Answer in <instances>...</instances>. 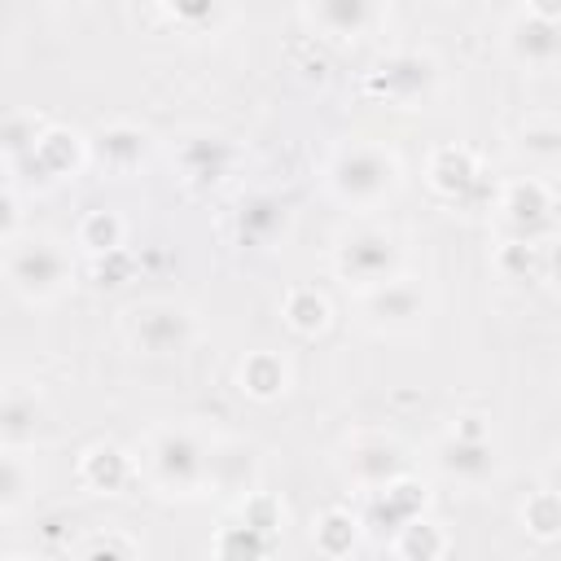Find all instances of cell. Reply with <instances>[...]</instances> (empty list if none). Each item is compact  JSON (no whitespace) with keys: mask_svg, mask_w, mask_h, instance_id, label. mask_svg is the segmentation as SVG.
Masks as SVG:
<instances>
[{"mask_svg":"<svg viewBox=\"0 0 561 561\" xmlns=\"http://www.w3.org/2000/svg\"><path fill=\"white\" fill-rule=\"evenodd\" d=\"M66 272L70 263L53 241H22V245L9 241L4 276L22 298H53L66 285Z\"/></svg>","mask_w":561,"mask_h":561,"instance_id":"1","label":"cell"},{"mask_svg":"<svg viewBox=\"0 0 561 561\" xmlns=\"http://www.w3.org/2000/svg\"><path fill=\"white\" fill-rule=\"evenodd\" d=\"M329 180H333V193L346 202H377L394 184V158L381 153L377 145H355L337 153Z\"/></svg>","mask_w":561,"mask_h":561,"instance_id":"2","label":"cell"},{"mask_svg":"<svg viewBox=\"0 0 561 561\" xmlns=\"http://www.w3.org/2000/svg\"><path fill=\"white\" fill-rule=\"evenodd\" d=\"M127 333H131V342H136L145 355H171V351H184L193 324H188V316H184L180 307H171V302H145V307L131 311Z\"/></svg>","mask_w":561,"mask_h":561,"instance_id":"3","label":"cell"},{"mask_svg":"<svg viewBox=\"0 0 561 561\" xmlns=\"http://www.w3.org/2000/svg\"><path fill=\"white\" fill-rule=\"evenodd\" d=\"M337 272L359 280V285H386L390 272H394V241L386 232H377V228L351 232L337 245Z\"/></svg>","mask_w":561,"mask_h":561,"instance_id":"4","label":"cell"},{"mask_svg":"<svg viewBox=\"0 0 561 561\" xmlns=\"http://www.w3.org/2000/svg\"><path fill=\"white\" fill-rule=\"evenodd\" d=\"M149 465H153L158 482L162 486H175V491L197 486L206 478V469H210V460L202 456V447L188 434H175V430L171 434H158V443L149 451Z\"/></svg>","mask_w":561,"mask_h":561,"instance_id":"5","label":"cell"},{"mask_svg":"<svg viewBox=\"0 0 561 561\" xmlns=\"http://www.w3.org/2000/svg\"><path fill=\"white\" fill-rule=\"evenodd\" d=\"M508 44H513V53L522 57V61H552L557 53H561V31L552 26V9H530V13H522L517 22H513V35H508Z\"/></svg>","mask_w":561,"mask_h":561,"instance_id":"6","label":"cell"},{"mask_svg":"<svg viewBox=\"0 0 561 561\" xmlns=\"http://www.w3.org/2000/svg\"><path fill=\"white\" fill-rule=\"evenodd\" d=\"M443 465L451 469V473H460V478H469V482H482L486 473H491V447H486V438H482V430H465V434H456L447 447H443Z\"/></svg>","mask_w":561,"mask_h":561,"instance_id":"7","label":"cell"},{"mask_svg":"<svg viewBox=\"0 0 561 561\" xmlns=\"http://www.w3.org/2000/svg\"><path fill=\"white\" fill-rule=\"evenodd\" d=\"M351 469H355L364 482H373V486H390V482L399 478V469H403V456H399V447H390V443H364V447H355Z\"/></svg>","mask_w":561,"mask_h":561,"instance_id":"8","label":"cell"},{"mask_svg":"<svg viewBox=\"0 0 561 561\" xmlns=\"http://www.w3.org/2000/svg\"><path fill=\"white\" fill-rule=\"evenodd\" d=\"M504 210H508V219H513V228H517V232H530V228L552 210V202H548V188H543V184L522 180V184H513V188H508Z\"/></svg>","mask_w":561,"mask_h":561,"instance_id":"9","label":"cell"},{"mask_svg":"<svg viewBox=\"0 0 561 561\" xmlns=\"http://www.w3.org/2000/svg\"><path fill=\"white\" fill-rule=\"evenodd\" d=\"M228 145L219 140V136H193L188 145H184V171L193 175V180H219L224 175V167H228Z\"/></svg>","mask_w":561,"mask_h":561,"instance_id":"10","label":"cell"},{"mask_svg":"<svg viewBox=\"0 0 561 561\" xmlns=\"http://www.w3.org/2000/svg\"><path fill=\"white\" fill-rule=\"evenodd\" d=\"M96 153H101L110 167L127 171L131 162H140V153H145V136H140L136 127H127V123L101 127V136H96Z\"/></svg>","mask_w":561,"mask_h":561,"instance_id":"11","label":"cell"},{"mask_svg":"<svg viewBox=\"0 0 561 561\" xmlns=\"http://www.w3.org/2000/svg\"><path fill=\"white\" fill-rule=\"evenodd\" d=\"M373 316H377V320H390V324L412 320V316H421V298H416L412 285L386 280V285H377V294H373Z\"/></svg>","mask_w":561,"mask_h":561,"instance_id":"12","label":"cell"},{"mask_svg":"<svg viewBox=\"0 0 561 561\" xmlns=\"http://www.w3.org/2000/svg\"><path fill=\"white\" fill-rule=\"evenodd\" d=\"M127 478V460L118 447H92L83 456V482L96 486V491H118Z\"/></svg>","mask_w":561,"mask_h":561,"instance_id":"13","label":"cell"},{"mask_svg":"<svg viewBox=\"0 0 561 561\" xmlns=\"http://www.w3.org/2000/svg\"><path fill=\"white\" fill-rule=\"evenodd\" d=\"M280 224H285V206L272 202V197H254L250 206H241V219H237L245 241H267Z\"/></svg>","mask_w":561,"mask_h":561,"instance_id":"14","label":"cell"},{"mask_svg":"<svg viewBox=\"0 0 561 561\" xmlns=\"http://www.w3.org/2000/svg\"><path fill=\"white\" fill-rule=\"evenodd\" d=\"M75 136L66 131H44L39 145L31 149V162H44V175H66L75 167Z\"/></svg>","mask_w":561,"mask_h":561,"instance_id":"15","label":"cell"},{"mask_svg":"<svg viewBox=\"0 0 561 561\" xmlns=\"http://www.w3.org/2000/svg\"><path fill=\"white\" fill-rule=\"evenodd\" d=\"M399 552H403L408 561H434V557L443 552V535H438L430 522H408V526L399 530Z\"/></svg>","mask_w":561,"mask_h":561,"instance_id":"16","label":"cell"},{"mask_svg":"<svg viewBox=\"0 0 561 561\" xmlns=\"http://www.w3.org/2000/svg\"><path fill=\"white\" fill-rule=\"evenodd\" d=\"M425 79H430V66L421 61V57H390L386 66H381V75H377V83L381 88H399V83H408V92H416V88H425Z\"/></svg>","mask_w":561,"mask_h":561,"instance_id":"17","label":"cell"},{"mask_svg":"<svg viewBox=\"0 0 561 561\" xmlns=\"http://www.w3.org/2000/svg\"><path fill=\"white\" fill-rule=\"evenodd\" d=\"M473 180V158L465 153V149H443L438 158H434V184L438 188H465Z\"/></svg>","mask_w":561,"mask_h":561,"instance_id":"18","label":"cell"},{"mask_svg":"<svg viewBox=\"0 0 561 561\" xmlns=\"http://www.w3.org/2000/svg\"><path fill=\"white\" fill-rule=\"evenodd\" d=\"M35 127H39L35 114H13V118L4 123V149H9V158H22V153H31V149L39 145Z\"/></svg>","mask_w":561,"mask_h":561,"instance_id":"19","label":"cell"},{"mask_svg":"<svg viewBox=\"0 0 561 561\" xmlns=\"http://www.w3.org/2000/svg\"><path fill=\"white\" fill-rule=\"evenodd\" d=\"M31 421H35V399H26L22 390H9V399H4V438L18 443L31 430Z\"/></svg>","mask_w":561,"mask_h":561,"instance_id":"20","label":"cell"},{"mask_svg":"<svg viewBox=\"0 0 561 561\" xmlns=\"http://www.w3.org/2000/svg\"><path fill=\"white\" fill-rule=\"evenodd\" d=\"M241 381H245L254 394H276V390H280V381H285V373H280V364H276V359L259 355V359H250V364H245Z\"/></svg>","mask_w":561,"mask_h":561,"instance_id":"21","label":"cell"},{"mask_svg":"<svg viewBox=\"0 0 561 561\" xmlns=\"http://www.w3.org/2000/svg\"><path fill=\"white\" fill-rule=\"evenodd\" d=\"M79 241H83L88 250H114V245H118V219H114V215H105V210L88 215V224H83Z\"/></svg>","mask_w":561,"mask_h":561,"instance_id":"22","label":"cell"},{"mask_svg":"<svg viewBox=\"0 0 561 561\" xmlns=\"http://www.w3.org/2000/svg\"><path fill=\"white\" fill-rule=\"evenodd\" d=\"M526 522H530L539 535H552V530L561 526V495H557V491L535 495V500H530V508H526Z\"/></svg>","mask_w":561,"mask_h":561,"instance_id":"23","label":"cell"},{"mask_svg":"<svg viewBox=\"0 0 561 561\" xmlns=\"http://www.w3.org/2000/svg\"><path fill=\"white\" fill-rule=\"evenodd\" d=\"M285 311H289V320H294L298 329H320V324H324V298H316L311 289H298Z\"/></svg>","mask_w":561,"mask_h":561,"instance_id":"24","label":"cell"},{"mask_svg":"<svg viewBox=\"0 0 561 561\" xmlns=\"http://www.w3.org/2000/svg\"><path fill=\"white\" fill-rule=\"evenodd\" d=\"M320 22H337V26H359V22H368L373 18V9H364V4H320V9H311Z\"/></svg>","mask_w":561,"mask_h":561,"instance_id":"25","label":"cell"},{"mask_svg":"<svg viewBox=\"0 0 561 561\" xmlns=\"http://www.w3.org/2000/svg\"><path fill=\"white\" fill-rule=\"evenodd\" d=\"M22 500V469H18V456L4 460V508H18Z\"/></svg>","mask_w":561,"mask_h":561,"instance_id":"26","label":"cell"},{"mask_svg":"<svg viewBox=\"0 0 561 561\" xmlns=\"http://www.w3.org/2000/svg\"><path fill=\"white\" fill-rule=\"evenodd\" d=\"M548 272H552V280H561V241L548 250Z\"/></svg>","mask_w":561,"mask_h":561,"instance_id":"27","label":"cell"},{"mask_svg":"<svg viewBox=\"0 0 561 561\" xmlns=\"http://www.w3.org/2000/svg\"><path fill=\"white\" fill-rule=\"evenodd\" d=\"M552 478H557V495H561V460H557V469H552Z\"/></svg>","mask_w":561,"mask_h":561,"instance_id":"28","label":"cell"},{"mask_svg":"<svg viewBox=\"0 0 561 561\" xmlns=\"http://www.w3.org/2000/svg\"><path fill=\"white\" fill-rule=\"evenodd\" d=\"M9 561H26V557H9Z\"/></svg>","mask_w":561,"mask_h":561,"instance_id":"29","label":"cell"}]
</instances>
